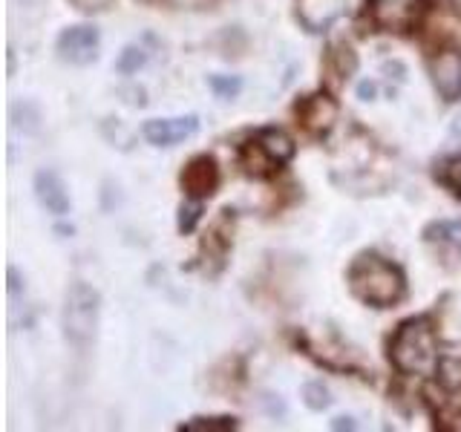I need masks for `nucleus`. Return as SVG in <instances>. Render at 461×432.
<instances>
[{
  "instance_id": "f257e3e1",
  "label": "nucleus",
  "mask_w": 461,
  "mask_h": 432,
  "mask_svg": "<svg viewBox=\"0 0 461 432\" xmlns=\"http://www.w3.org/2000/svg\"><path fill=\"white\" fill-rule=\"evenodd\" d=\"M346 283H349L352 297L366 302L372 309H393L407 297V277L403 271L375 251H364L352 259L349 271H346Z\"/></svg>"
},
{
  "instance_id": "f03ea898",
  "label": "nucleus",
  "mask_w": 461,
  "mask_h": 432,
  "mask_svg": "<svg viewBox=\"0 0 461 432\" xmlns=\"http://www.w3.org/2000/svg\"><path fill=\"white\" fill-rule=\"evenodd\" d=\"M389 360L401 374H418V378L438 374L441 355L436 326L429 317H410L398 326L393 340H389Z\"/></svg>"
},
{
  "instance_id": "7ed1b4c3",
  "label": "nucleus",
  "mask_w": 461,
  "mask_h": 432,
  "mask_svg": "<svg viewBox=\"0 0 461 432\" xmlns=\"http://www.w3.org/2000/svg\"><path fill=\"white\" fill-rule=\"evenodd\" d=\"M294 141L277 127H263L240 144V167L254 179H266L292 162Z\"/></svg>"
},
{
  "instance_id": "20e7f679",
  "label": "nucleus",
  "mask_w": 461,
  "mask_h": 432,
  "mask_svg": "<svg viewBox=\"0 0 461 432\" xmlns=\"http://www.w3.org/2000/svg\"><path fill=\"white\" fill-rule=\"evenodd\" d=\"M98 311H101V297L93 285H86L81 280L69 283L67 297H64V338L69 346H76L78 352H86L95 343L98 331Z\"/></svg>"
},
{
  "instance_id": "39448f33",
  "label": "nucleus",
  "mask_w": 461,
  "mask_h": 432,
  "mask_svg": "<svg viewBox=\"0 0 461 432\" xmlns=\"http://www.w3.org/2000/svg\"><path fill=\"white\" fill-rule=\"evenodd\" d=\"M429 6L432 0H366V14L378 32L407 35L424 23Z\"/></svg>"
},
{
  "instance_id": "423d86ee",
  "label": "nucleus",
  "mask_w": 461,
  "mask_h": 432,
  "mask_svg": "<svg viewBox=\"0 0 461 432\" xmlns=\"http://www.w3.org/2000/svg\"><path fill=\"white\" fill-rule=\"evenodd\" d=\"M294 115H297V124L306 130L309 136L323 139L331 133V127L338 122V101L326 93H314L297 101Z\"/></svg>"
},
{
  "instance_id": "0eeeda50",
  "label": "nucleus",
  "mask_w": 461,
  "mask_h": 432,
  "mask_svg": "<svg viewBox=\"0 0 461 432\" xmlns=\"http://www.w3.org/2000/svg\"><path fill=\"white\" fill-rule=\"evenodd\" d=\"M98 43H101V35L95 26L90 23L67 26L64 32L58 35V58L72 67H86L98 58Z\"/></svg>"
},
{
  "instance_id": "6e6552de",
  "label": "nucleus",
  "mask_w": 461,
  "mask_h": 432,
  "mask_svg": "<svg viewBox=\"0 0 461 432\" xmlns=\"http://www.w3.org/2000/svg\"><path fill=\"white\" fill-rule=\"evenodd\" d=\"M182 191L187 199H208L216 194L220 187V167H216V158L208 153L194 156L191 162L182 167Z\"/></svg>"
},
{
  "instance_id": "1a4fd4ad",
  "label": "nucleus",
  "mask_w": 461,
  "mask_h": 432,
  "mask_svg": "<svg viewBox=\"0 0 461 432\" xmlns=\"http://www.w3.org/2000/svg\"><path fill=\"white\" fill-rule=\"evenodd\" d=\"M199 133L196 115H173V119H150L141 124V136L153 148H173L185 139Z\"/></svg>"
},
{
  "instance_id": "9d476101",
  "label": "nucleus",
  "mask_w": 461,
  "mask_h": 432,
  "mask_svg": "<svg viewBox=\"0 0 461 432\" xmlns=\"http://www.w3.org/2000/svg\"><path fill=\"white\" fill-rule=\"evenodd\" d=\"M230 234H234V211H222V216L213 222L205 239H202V256H205L208 271H211V263H213V274L222 271L225 256L230 251V245H234V237Z\"/></svg>"
},
{
  "instance_id": "9b49d317",
  "label": "nucleus",
  "mask_w": 461,
  "mask_h": 432,
  "mask_svg": "<svg viewBox=\"0 0 461 432\" xmlns=\"http://www.w3.org/2000/svg\"><path fill=\"white\" fill-rule=\"evenodd\" d=\"M429 78L444 101H458L461 98V55L453 50L438 52L429 61Z\"/></svg>"
},
{
  "instance_id": "f8f14e48",
  "label": "nucleus",
  "mask_w": 461,
  "mask_h": 432,
  "mask_svg": "<svg viewBox=\"0 0 461 432\" xmlns=\"http://www.w3.org/2000/svg\"><path fill=\"white\" fill-rule=\"evenodd\" d=\"M343 0H294L297 21L309 29V32H326L343 14Z\"/></svg>"
},
{
  "instance_id": "ddd939ff",
  "label": "nucleus",
  "mask_w": 461,
  "mask_h": 432,
  "mask_svg": "<svg viewBox=\"0 0 461 432\" xmlns=\"http://www.w3.org/2000/svg\"><path fill=\"white\" fill-rule=\"evenodd\" d=\"M35 196L41 202V208L52 213V216H64L69 213V194H67V184L64 179L58 176L55 170H38L35 173Z\"/></svg>"
},
{
  "instance_id": "4468645a",
  "label": "nucleus",
  "mask_w": 461,
  "mask_h": 432,
  "mask_svg": "<svg viewBox=\"0 0 461 432\" xmlns=\"http://www.w3.org/2000/svg\"><path fill=\"white\" fill-rule=\"evenodd\" d=\"M240 421L234 415H202V418H191V421H182L179 429L182 432H230L237 429Z\"/></svg>"
},
{
  "instance_id": "2eb2a0df",
  "label": "nucleus",
  "mask_w": 461,
  "mask_h": 432,
  "mask_svg": "<svg viewBox=\"0 0 461 432\" xmlns=\"http://www.w3.org/2000/svg\"><path fill=\"white\" fill-rule=\"evenodd\" d=\"M424 239H427V242L450 245V248L461 251V220H441V222H432V225L424 230Z\"/></svg>"
},
{
  "instance_id": "dca6fc26",
  "label": "nucleus",
  "mask_w": 461,
  "mask_h": 432,
  "mask_svg": "<svg viewBox=\"0 0 461 432\" xmlns=\"http://www.w3.org/2000/svg\"><path fill=\"white\" fill-rule=\"evenodd\" d=\"M329 58H331V67H335V72L340 78H349L357 72V55L349 43H331Z\"/></svg>"
},
{
  "instance_id": "f3484780",
  "label": "nucleus",
  "mask_w": 461,
  "mask_h": 432,
  "mask_svg": "<svg viewBox=\"0 0 461 432\" xmlns=\"http://www.w3.org/2000/svg\"><path fill=\"white\" fill-rule=\"evenodd\" d=\"M144 64H148V52L136 47V43H130V47H124L119 58H115V72H119V76H136Z\"/></svg>"
},
{
  "instance_id": "a211bd4d",
  "label": "nucleus",
  "mask_w": 461,
  "mask_h": 432,
  "mask_svg": "<svg viewBox=\"0 0 461 432\" xmlns=\"http://www.w3.org/2000/svg\"><path fill=\"white\" fill-rule=\"evenodd\" d=\"M12 124L23 130V133H38L41 127V112L35 104H29V101H18V104H12Z\"/></svg>"
},
{
  "instance_id": "6ab92c4d",
  "label": "nucleus",
  "mask_w": 461,
  "mask_h": 432,
  "mask_svg": "<svg viewBox=\"0 0 461 432\" xmlns=\"http://www.w3.org/2000/svg\"><path fill=\"white\" fill-rule=\"evenodd\" d=\"M436 176L444 187H450L453 194L461 196V156H450V158H444V162L438 165L436 170Z\"/></svg>"
},
{
  "instance_id": "aec40b11",
  "label": "nucleus",
  "mask_w": 461,
  "mask_h": 432,
  "mask_svg": "<svg viewBox=\"0 0 461 432\" xmlns=\"http://www.w3.org/2000/svg\"><path fill=\"white\" fill-rule=\"evenodd\" d=\"M303 403H306L312 412H323V410H329L331 395L321 381H309L306 386H303Z\"/></svg>"
},
{
  "instance_id": "412c9836",
  "label": "nucleus",
  "mask_w": 461,
  "mask_h": 432,
  "mask_svg": "<svg viewBox=\"0 0 461 432\" xmlns=\"http://www.w3.org/2000/svg\"><path fill=\"white\" fill-rule=\"evenodd\" d=\"M208 86L220 101H234L240 95V90H242V81L237 76H211Z\"/></svg>"
},
{
  "instance_id": "4be33fe9",
  "label": "nucleus",
  "mask_w": 461,
  "mask_h": 432,
  "mask_svg": "<svg viewBox=\"0 0 461 432\" xmlns=\"http://www.w3.org/2000/svg\"><path fill=\"white\" fill-rule=\"evenodd\" d=\"M202 220V199H187L179 208V234H194L196 222Z\"/></svg>"
},
{
  "instance_id": "5701e85b",
  "label": "nucleus",
  "mask_w": 461,
  "mask_h": 432,
  "mask_svg": "<svg viewBox=\"0 0 461 432\" xmlns=\"http://www.w3.org/2000/svg\"><path fill=\"white\" fill-rule=\"evenodd\" d=\"M69 4L84 14H93V12H104L113 0H69Z\"/></svg>"
},
{
  "instance_id": "b1692460",
  "label": "nucleus",
  "mask_w": 461,
  "mask_h": 432,
  "mask_svg": "<svg viewBox=\"0 0 461 432\" xmlns=\"http://www.w3.org/2000/svg\"><path fill=\"white\" fill-rule=\"evenodd\" d=\"M6 274H9V294H12V297H14V294H21V288H23V280H21L18 268H14V266H9V268H6Z\"/></svg>"
},
{
  "instance_id": "393cba45",
  "label": "nucleus",
  "mask_w": 461,
  "mask_h": 432,
  "mask_svg": "<svg viewBox=\"0 0 461 432\" xmlns=\"http://www.w3.org/2000/svg\"><path fill=\"white\" fill-rule=\"evenodd\" d=\"M375 93H378V86H375L372 81H364V84L357 86V98H360V101H372Z\"/></svg>"
},
{
  "instance_id": "a878e982",
  "label": "nucleus",
  "mask_w": 461,
  "mask_h": 432,
  "mask_svg": "<svg viewBox=\"0 0 461 432\" xmlns=\"http://www.w3.org/2000/svg\"><path fill=\"white\" fill-rule=\"evenodd\" d=\"M331 429H357V424L352 418H335V421H331Z\"/></svg>"
},
{
  "instance_id": "bb28decb",
  "label": "nucleus",
  "mask_w": 461,
  "mask_h": 432,
  "mask_svg": "<svg viewBox=\"0 0 461 432\" xmlns=\"http://www.w3.org/2000/svg\"><path fill=\"white\" fill-rule=\"evenodd\" d=\"M453 133H456V136H461V115H458L456 124H453Z\"/></svg>"
},
{
  "instance_id": "cd10ccee",
  "label": "nucleus",
  "mask_w": 461,
  "mask_h": 432,
  "mask_svg": "<svg viewBox=\"0 0 461 432\" xmlns=\"http://www.w3.org/2000/svg\"><path fill=\"white\" fill-rule=\"evenodd\" d=\"M453 4H456V12L461 14V0H453Z\"/></svg>"
},
{
  "instance_id": "c85d7f7f",
  "label": "nucleus",
  "mask_w": 461,
  "mask_h": 432,
  "mask_svg": "<svg viewBox=\"0 0 461 432\" xmlns=\"http://www.w3.org/2000/svg\"><path fill=\"white\" fill-rule=\"evenodd\" d=\"M458 429H461V424H458Z\"/></svg>"
}]
</instances>
